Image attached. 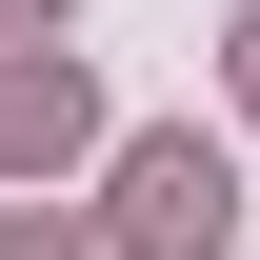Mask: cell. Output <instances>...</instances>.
Masks as SVG:
<instances>
[{
	"label": "cell",
	"instance_id": "3",
	"mask_svg": "<svg viewBox=\"0 0 260 260\" xmlns=\"http://www.w3.org/2000/svg\"><path fill=\"white\" fill-rule=\"evenodd\" d=\"M0 260H80V220H0Z\"/></svg>",
	"mask_w": 260,
	"mask_h": 260
},
{
	"label": "cell",
	"instance_id": "1",
	"mask_svg": "<svg viewBox=\"0 0 260 260\" xmlns=\"http://www.w3.org/2000/svg\"><path fill=\"white\" fill-rule=\"evenodd\" d=\"M240 240V160L200 120H140L120 140V260H220Z\"/></svg>",
	"mask_w": 260,
	"mask_h": 260
},
{
	"label": "cell",
	"instance_id": "5",
	"mask_svg": "<svg viewBox=\"0 0 260 260\" xmlns=\"http://www.w3.org/2000/svg\"><path fill=\"white\" fill-rule=\"evenodd\" d=\"M220 40H240V120H260V20H220Z\"/></svg>",
	"mask_w": 260,
	"mask_h": 260
},
{
	"label": "cell",
	"instance_id": "2",
	"mask_svg": "<svg viewBox=\"0 0 260 260\" xmlns=\"http://www.w3.org/2000/svg\"><path fill=\"white\" fill-rule=\"evenodd\" d=\"M80 140H100V80H80V60H0V180L80 160Z\"/></svg>",
	"mask_w": 260,
	"mask_h": 260
},
{
	"label": "cell",
	"instance_id": "4",
	"mask_svg": "<svg viewBox=\"0 0 260 260\" xmlns=\"http://www.w3.org/2000/svg\"><path fill=\"white\" fill-rule=\"evenodd\" d=\"M20 40H60V0H0V60H20Z\"/></svg>",
	"mask_w": 260,
	"mask_h": 260
}]
</instances>
